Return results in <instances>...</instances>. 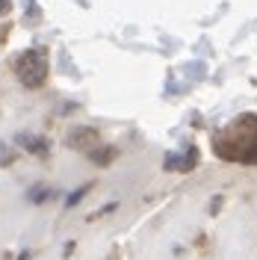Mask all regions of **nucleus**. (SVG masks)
<instances>
[{
  "instance_id": "20e7f679",
  "label": "nucleus",
  "mask_w": 257,
  "mask_h": 260,
  "mask_svg": "<svg viewBox=\"0 0 257 260\" xmlns=\"http://www.w3.org/2000/svg\"><path fill=\"white\" fill-rule=\"evenodd\" d=\"M56 189H53V186H36V189H33L30 192V201L33 204H45V201H48V198H56Z\"/></svg>"
},
{
  "instance_id": "f257e3e1",
  "label": "nucleus",
  "mask_w": 257,
  "mask_h": 260,
  "mask_svg": "<svg viewBox=\"0 0 257 260\" xmlns=\"http://www.w3.org/2000/svg\"><path fill=\"white\" fill-rule=\"evenodd\" d=\"M15 74H18V80L24 83V86L36 89V86H42L45 77H48V59H45L39 50H27V53L18 56Z\"/></svg>"
},
{
  "instance_id": "f03ea898",
  "label": "nucleus",
  "mask_w": 257,
  "mask_h": 260,
  "mask_svg": "<svg viewBox=\"0 0 257 260\" xmlns=\"http://www.w3.org/2000/svg\"><path fill=\"white\" fill-rule=\"evenodd\" d=\"M68 145L71 148H80V151H92L95 145H101V136H98V130L92 127H80V130H71V139H68Z\"/></svg>"
},
{
  "instance_id": "7ed1b4c3",
  "label": "nucleus",
  "mask_w": 257,
  "mask_h": 260,
  "mask_svg": "<svg viewBox=\"0 0 257 260\" xmlns=\"http://www.w3.org/2000/svg\"><path fill=\"white\" fill-rule=\"evenodd\" d=\"M18 142L27 148L30 154H39V157H45V154H48V142H45V139H39V136H27V133H18Z\"/></svg>"
},
{
  "instance_id": "423d86ee",
  "label": "nucleus",
  "mask_w": 257,
  "mask_h": 260,
  "mask_svg": "<svg viewBox=\"0 0 257 260\" xmlns=\"http://www.w3.org/2000/svg\"><path fill=\"white\" fill-rule=\"evenodd\" d=\"M3 9H9V0H0V12H3Z\"/></svg>"
},
{
  "instance_id": "0eeeda50",
  "label": "nucleus",
  "mask_w": 257,
  "mask_h": 260,
  "mask_svg": "<svg viewBox=\"0 0 257 260\" xmlns=\"http://www.w3.org/2000/svg\"><path fill=\"white\" fill-rule=\"evenodd\" d=\"M27 254H30V251H21V257H18V260H27Z\"/></svg>"
},
{
  "instance_id": "39448f33",
  "label": "nucleus",
  "mask_w": 257,
  "mask_h": 260,
  "mask_svg": "<svg viewBox=\"0 0 257 260\" xmlns=\"http://www.w3.org/2000/svg\"><path fill=\"white\" fill-rule=\"evenodd\" d=\"M89 189H92V183H83L80 189H74V192L65 198V207H74V204H80V198H83L86 192H89Z\"/></svg>"
}]
</instances>
